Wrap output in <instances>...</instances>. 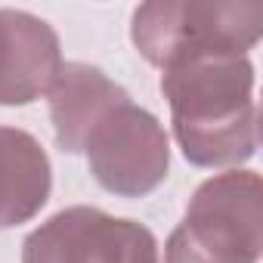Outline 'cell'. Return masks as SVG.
Listing matches in <instances>:
<instances>
[{
  "instance_id": "obj_7",
  "label": "cell",
  "mask_w": 263,
  "mask_h": 263,
  "mask_svg": "<svg viewBox=\"0 0 263 263\" xmlns=\"http://www.w3.org/2000/svg\"><path fill=\"white\" fill-rule=\"evenodd\" d=\"M47 96L56 146L68 155H81L90 130L105 118V111L130 99L121 84L87 62H62Z\"/></svg>"
},
{
  "instance_id": "obj_3",
  "label": "cell",
  "mask_w": 263,
  "mask_h": 263,
  "mask_svg": "<svg viewBox=\"0 0 263 263\" xmlns=\"http://www.w3.org/2000/svg\"><path fill=\"white\" fill-rule=\"evenodd\" d=\"M263 28L260 4H189L158 0L134 10L130 41L155 68L198 56H248Z\"/></svg>"
},
{
  "instance_id": "obj_6",
  "label": "cell",
  "mask_w": 263,
  "mask_h": 263,
  "mask_svg": "<svg viewBox=\"0 0 263 263\" xmlns=\"http://www.w3.org/2000/svg\"><path fill=\"white\" fill-rule=\"evenodd\" d=\"M62 68V44L50 22L25 10H0V105L41 99Z\"/></svg>"
},
{
  "instance_id": "obj_5",
  "label": "cell",
  "mask_w": 263,
  "mask_h": 263,
  "mask_svg": "<svg viewBox=\"0 0 263 263\" xmlns=\"http://www.w3.org/2000/svg\"><path fill=\"white\" fill-rule=\"evenodd\" d=\"M22 263H161V257L149 226L71 204L28 232Z\"/></svg>"
},
{
  "instance_id": "obj_8",
  "label": "cell",
  "mask_w": 263,
  "mask_h": 263,
  "mask_svg": "<svg viewBox=\"0 0 263 263\" xmlns=\"http://www.w3.org/2000/svg\"><path fill=\"white\" fill-rule=\"evenodd\" d=\"M53 167L44 146L19 127L0 124V229L34 220L50 201Z\"/></svg>"
},
{
  "instance_id": "obj_1",
  "label": "cell",
  "mask_w": 263,
  "mask_h": 263,
  "mask_svg": "<svg viewBox=\"0 0 263 263\" xmlns=\"http://www.w3.org/2000/svg\"><path fill=\"white\" fill-rule=\"evenodd\" d=\"M174 137L195 167H238L257 155L260 108L248 56H198L161 71Z\"/></svg>"
},
{
  "instance_id": "obj_2",
  "label": "cell",
  "mask_w": 263,
  "mask_h": 263,
  "mask_svg": "<svg viewBox=\"0 0 263 263\" xmlns=\"http://www.w3.org/2000/svg\"><path fill=\"white\" fill-rule=\"evenodd\" d=\"M263 248L260 174L232 167L204 180L164 245V263H257Z\"/></svg>"
},
{
  "instance_id": "obj_4",
  "label": "cell",
  "mask_w": 263,
  "mask_h": 263,
  "mask_svg": "<svg viewBox=\"0 0 263 263\" xmlns=\"http://www.w3.org/2000/svg\"><path fill=\"white\" fill-rule=\"evenodd\" d=\"M84 155L93 180L118 198L155 192L171 171V140L164 124L137 102H121L90 130Z\"/></svg>"
}]
</instances>
